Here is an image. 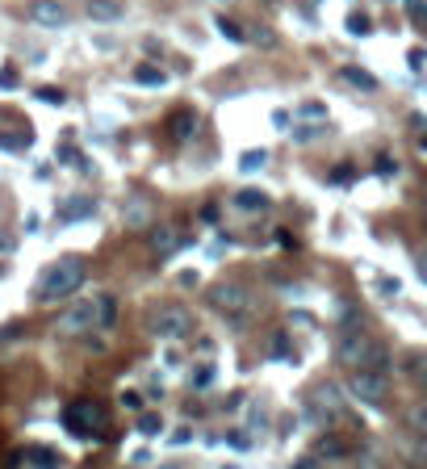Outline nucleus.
Instances as JSON below:
<instances>
[{
  "mask_svg": "<svg viewBox=\"0 0 427 469\" xmlns=\"http://www.w3.org/2000/svg\"><path fill=\"white\" fill-rule=\"evenodd\" d=\"M335 356H340V365H348L352 373H382V377H390V352H386V344L369 340V335L356 331V327H348V331L340 335Z\"/></svg>",
  "mask_w": 427,
  "mask_h": 469,
  "instance_id": "f257e3e1",
  "label": "nucleus"
},
{
  "mask_svg": "<svg viewBox=\"0 0 427 469\" xmlns=\"http://www.w3.org/2000/svg\"><path fill=\"white\" fill-rule=\"evenodd\" d=\"M80 285H84V260H80V256H63V260H59V264H50V268H46V277L38 281V302L71 298Z\"/></svg>",
  "mask_w": 427,
  "mask_h": 469,
  "instance_id": "f03ea898",
  "label": "nucleus"
},
{
  "mask_svg": "<svg viewBox=\"0 0 427 469\" xmlns=\"http://www.w3.org/2000/svg\"><path fill=\"white\" fill-rule=\"evenodd\" d=\"M210 306H214L218 315H226V319L243 323V319L252 315V289H247V285H239V281L214 285V289H210Z\"/></svg>",
  "mask_w": 427,
  "mask_h": 469,
  "instance_id": "7ed1b4c3",
  "label": "nucleus"
},
{
  "mask_svg": "<svg viewBox=\"0 0 427 469\" xmlns=\"http://www.w3.org/2000/svg\"><path fill=\"white\" fill-rule=\"evenodd\" d=\"M63 424L71 436H101L105 432V411L96 403H71L63 411Z\"/></svg>",
  "mask_w": 427,
  "mask_h": 469,
  "instance_id": "20e7f679",
  "label": "nucleus"
},
{
  "mask_svg": "<svg viewBox=\"0 0 427 469\" xmlns=\"http://www.w3.org/2000/svg\"><path fill=\"white\" fill-rule=\"evenodd\" d=\"M151 331H155L159 340H184V335L193 331V315H189L184 306H164V310L151 319Z\"/></svg>",
  "mask_w": 427,
  "mask_h": 469,
  "instance_id": "39448f33",
  "label": "nucleus"
},
{
  "mask_svg": "<svg viewBox=\"0 0 427 469\" xmlns=\"http://www.w3.org/2000/svg\"><path fill=\"white\" fill-rule=\"evenodd\" d=\"M348 390H352V398H361L369 407H382L386 394H390V377H382V373H352Z\"/></svg>",
  "mask_w": 427,
  "mask_h": 469,
  "instance_id": "423d86ee",
  "label": "nucleus"
},
{
  "mask_svg": "<svg viewBox=\"0 0 427 469\" xmlns=\"http://www.w3.org/2000/svg\"><path fill=\"white\" fill-rule=\"evenodd\" d=\"M96 327V315H92V298H84L80 306H71L67 315H59V323H55V331L59 335H84V331H92Z\"/></svg>",
  "mask_w": 427,
  "mask_h": 469,
  "instance_id": "0eeeda50",
  "label": "nucleus"
},
{
  "mask_svg": "<svg viewBox=\"0 0 427 469\" xmlns=\"http://www.w3.org/2000/svg\"><path fill=\"white\" fill-rule=\"evenodd\" d=\"M310 411H314V419H340V415H344L340 390H335V386H319V390L310 394Z\"/></svg>",
  "mask_w": 427,
  "mask_h": 469,
  "instance_id": "6e6552de",
  "label": "nucleus"
},
{
  "mask_svg": "<svg viewBox=\"0 0 427 469\" xmlns=\"http://www.w3.org/2000/svg\"><path fill=\"white\" fill-rule=\"evenodd\" d=\"M96 210V197H88V193H71L63 205H59V222H80V218H88Z\"/></svg>",
  "mask_w": 427,
  "mask_h": 469,
  "instance_id": "1a4fd4ad",
  "label": "nucleus"
},
{
  "mask_svg": "<svg viewBox=\"0 0 427 469\" xmlns=\"http://www.w3.org/2000/svg\"><path fill=\"white\" fill-rule=\"evenodd\" d=\"M29 17H34L38 25H63V21H67V8H63L59 0H34V4H29Z\"/></svg>",
  "mask_w": 427,
  "mask_h": 469,
  "instance_id": "9d476101",
  "label": "nucleus"
},
{
  "mask_svg": "<svg viewBox=\"0 0 427 469\" xmlns=\"http://www.w3.org/2000/svg\"><path fill=\"white\" fill-rule=\"evenodd\" d=\"M92 315H96V327L109 331L117 323V298L113 294H92Z\"/></svg>",
  "mask_w": 427,
  "mask_h": 469,
  "instance_id": "9b49d317",
  "label": "nucleus"
},
{
  "mask_svg": "<svg viewBox=\"0 0 427 469\" xmlns=\"http://www.w3.org/2000/svg\"><path fill=\"white\" fill-rule=\"evenodd\" d=\"M176 247H180V235H176L172 226H155V231H151V252H155V256H172Z\"/></svg>",
  "mask_w": 427,
  "mask_h": 469,
  "instance_id": "f8f14e48",
  "label": "nucleus"
},
{
  "mask_svg": "<svg viewBox=\"0 0 427 469\" xmlns=\"http://www.w3.org/2000/svg\"><path fill=\"white\" fill-rule=\"evenodd\" d=\"M126 8H122V0H88V17L92 21H117Z\"/></svg>",
  "mask_w": 427,
  "mask_h": 469,
  "instance_id": "ddd939ff",
  "label": "nucleus"
},
{
  "mask_svg": "<svg viewBox=\"0 0 427 469\" xmlns=\"http://www.w3.org/2000/svg\"><path fill=\"white\" fill-rule=\"evenodd\" d=\"M340 80L352 84V88H361V92H373V88H377V80H373L369 71H361V67H340Z\"/></svg>",
  "mask_w": 427,
  "mask_h": 469,
  "instance_id": "4468645a",
  "label": "nucleus"
},
{
  "mask_svg": "<svg viewBox=\"0 0 427 469\" xmlns=\"http://www.w3.org/2000/svg\"><path fill=\"white\" fill-rule=\"evenodd\" d=\"M168 126H172V138H176V143H184V138L197 130V117H193L189 109H180V113H172V122H168Z\"/></svg>",
  "mask_w": 427,
  "mask_h": 469,
  "instance_id": "2eb2a0df",
  "label": "nucleus"
},
{
  "mask_svg": "<svg viewBox=\"0 0 427 469\" xmlns=\"http://www.w3.org/2000/svg\"><path fill=\"white\" fill-rule=\"evenodd\" d=\"M134 80H138V84H147V88H164V84H168V71H164V67L143 63V67H134Z\"/></svg>",
  "mask_w": 427,
  "mask_h": 469,
  "instance_id": "dca6fc26",
  "label": "nucleus"
},
{
  "mask_svg": "<svg viewBox=\"0 0 427 469\" xmlns=\"http://www.w3.org/2000/svg\"><path fill=\"white\" fill-rule=\"evenodd\" d=\"M235 205L239 210H268V193H260V189H243V193H235Z\"/></svg>",
  "mask_w": 427,
  "mask_h": 469,
  "instance_id": "f3484780",
  "label": "nucleus"
},
{
  "mask_svg": "<svg viewBox=\"0 0 427 469\" xmlns=\"http://www.w3.org/2000/svg\"><path fill=\"white\" fill-rule=\"evenodd\" d=\"M214 25H218V34H222V38H231V42H247V34H243V25H239V21H231V17H218Z\"/></svg>",
  "mask_w": 427,
  "mask_h": 469,
  "instance_id": "a211bd4d",
  "label": "nucleus"
},
{
  "mask_svg": "<svg viewBox=\"0 0 427 469\" xmlns=\"http://www.w3.org/2000/svg\"><path fill=\"white\" fill-rule=\"evenodd\" d=\"M264 164H268V151H243V159H239L243 172H260Z\"/></svg>",
  "mask_w": 427,
  "mask_h": 469,
  "instance_id": "6ab92c4d",
  "label": "nucleus"
},
{
  "mask_svg": "<svg viewBox=\"0 0 427 469\" xmlns=\"http://www.w3.org/2000/svg\"><path fill=\"white\" fill-rule=\"evenodd\" d=\"M138 432L143 436H159L164 432V419L159 415H138Z\"/></svg>",
  "mask_w": 427,
  "mask_h": 469,
  "instance_id": "aec40b11",
  "label": "nucleus"
},
{
  "mask_svg": "<svg viewBox=\"0 0 427 469\" xmlns=\"http://www.w3.org/2000/svg\"><path fill=\"white\" fill-rule=\"evenodd\" d=\"M348 34H356V38L369 34V17L365 13H348Z\"/></svg>",
  "mask_w": 427,
  "mask_h": 469,
  "instance_id": "412c9836",
  "label": "nucleus"
},
{
  "mask_svg": "<svg viewBox=\"0 0 427 469\" xmlns=\"http://www.w3.org/2000/svg\"><path fill=\"white\" fill-rule=\"evenodd\" d=\"M126 222H130V226H143V222H147V201H134V205L126 210Z\"/></svg>",
  "mask_w": 427,
  "mask_h": 469,
  "instance_id": "4be33fe9",
  "label": "nucleus"
},
{
  "mask_svg": "<svg viewBox=\"0 0 427 469\" xmlns=\"http://www.w3.org/2000/svg\"><path fill=\"white\" fill-rule=\"evenodd\" d=\"M29 457H34V461H38V469H59V461H55V457H50V453H46V449H34V453H29Z\"/></svg>",
  "mask_w": 427,
  "mask_h": 469,
  "instance_id": "5701e85b",
  "label": "nucleus"
},
{
  "mask_svg": "<svg viewBox=\"0 0 427 469\" xmlns=\"http://www.w3.org/2000/svg\"><path fill=\"white\" fill-rule=\"evenodd\" d=\"M38 96L46 101V105H63L67 96H63V88H38Z\"/></svg>",
  "mask_w": 427,
  "mask_h": 469,
  "instance_id": "b1692460",
  "label": "nucleus"
},
{
  "mask_svg": "<svg viewBox=\"0 0 427 469\" xmlns=\"http://www.w3.org/2000/svg\"><path fill=\"white\" fill-rule=\"evenodd\" d=\"M377 176H398V159L382 155V159H377Z\"/></svg>",
  "mask_w": 427,
  "mask_h": 469,
  "instance_id": "393cba45",
  "label": "nucleus"
},
{
  "mask_svg": "<svg viewBox=\"0 0 427 469\" xmlns=\"http://www.w3.org/2000/svg\"><path fill=\"white\" fill-rule=\"evenodd\" d=\"M210 382H214V369H210V365H201V369L193 373V386H197V390H205Z\"/></svg>",
  "mask_w": 427,
  "mask_h": 469,
  "instance_id": "a878e982",
  "label": "nucleus"
},
{
  "mask_svg": "<svg viewBox=\"0 0 427 469\" xmlns=\"http://www.w3.org/2000/svg\"><path fill=\"white\" fill-rule=\"evenodd\" d=\"M319 453H323V457H344V445H340V440H323Z\"/></svg>",
  "mask_w": 427,
  "mask_h": 469,
  "instance_id": "bb28decb",
  "label": "nucleus"
},
{
  "mask_svg": "<svg viewBox=\"0 0 427 469\" xmlns=\"http://www.w3.org/2000/svg\"><path fill=\"white\" fill-rule=\"evenodd\" d=\"M122 407H126V411H138V407H143V394L126 390V394H122Z\"/></svg>",
  "mask_w": 427,
  "mask_h": 469,
  "instance_id": "cd10ccee",
  "label": "nucleus"
},
{
  "mask_svg": "<svg viewBox=\"0 0 427 469\" xmlns=\"http://www.w3.org/2000/svg\"><path fill=\"white\" fill-rule=\"evenodd\" d=\"M13 84H17V71H13V67H4V71H0V88H13Z\"/></svg>",
  "mask_w": 427,
  "mask_h": 469,
  "instance_id": "c85d7f7f",
  "label": "nucleus"
},
{
  "mask_svg": "<svg viewBox=\"0 0 427 469\" xmlns=\"http://www.w3.org/2000/svg\"><path fill=\"white\" fill-rule=\"evenodd\" d=\"M319 130H323V126H302V130H294V138H302V143H306V138H314Z\"/></svg>",
  "mask_w": 427,
  "mask_h": 469,
  "instance_id": "c756f323",
  "label": "nucleus"
},
{
  "mask_svg": "<svg viewBox=\"0 0 427 469\" xmlns=\"http://www.w3.org/2000/svg\"><path fill=\"white\" fill-rule=\"evenodd\" d=\"M407 59H411V67H415V71H419V67H424V50H419V46H415V50H411V55H407Z\"/></svg>",
  "mask_w": 427,
  "mask_h": 469,
  "instance_id": "7c9ffc66",
  "label": "nucleus"
},
{
  "mask_svg": "<svg viewBox=\"0 0 427 469\" xmlns=\"http://www.w3.org/2000/svg\"><path fill=\"white\" fill-rule=\"evenodd\" d=\"M407 8H411V17H415V21L424 17V0H407Z\"/></svg>",
  "mask_w": 427,
  "mask_h": 469,
  "instance_id": "2f4dec72",
  "label": "nucleus"
},
{
  "mask_svg": "<svg viewBox=\"0 0 427 469\" xmlns=\"http://www.w3.org/2000/svg\"><path fill=\"white\" fill-rule=\"evenodd\" d=\"M13 247H17V239H13V235H4V231H0V252H13Z\"/></svg>",
  "mask_w": 427,
  "mask_h": 469,
  "instance_id": "473e14b6",
  "label": "nucleus"
},
{
  "mask_svg": "<svg viewBox=\"0 0 427 469\" xmlns=\"http://www.w3.org/2000/svg\"><path fill=\"white\" fill-rule=\"evenodd\" d=\"M294 469H314V461H298Z\"/></svg>",
  "mask_w": 427,
  "mask_h": 469,
  "instance_id": "72a5a7b5",
  "label": "nucleus"
},
{
  "mask_svg": "<svg viewBox=\"0 0 427 469\" xmlns=\"http://www.w3.org/2000/svg\"><path fill=\"white\" fill-rule=\"evenodd\" d=\"M164 469H180V466H164Z\"/></svg>",
  "mask_w": 427,
  "mask_h": 469,
  "instance_id": "f704fd0d",
  "label": "nucleus"
},
{
  "mask_svg": "<svg viewBox=\"0 0 427 469\" xmlns=\"http://www.w3.org/2000/svg\"><path fill=\"white\" fill-rule=\"evenodd\" d=\"M222 469H235V466H222Z\"/></svg>",
  "mask_w": 427,
  "mask_h": 469,
  "instance_id": "c9c22d12",
  "label": "nucleus"
}]
</instances>
